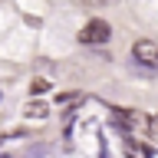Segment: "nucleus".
Instances as JSON below:
<instances>
[{
  "instance_id": "obj_1",
  "label": "nucleus",
  "mask_w": 158,
  "mask_h": 158,
  "mask_svg": "<svg viewBox=\"0 0 158 158\" xmlns=\"http://www.w3.org/2000/svg\"><path fill=\"white\" fill-rule=\"evenodd\" d=\"M112 36V27L106 20H89L86 27L79 30V43H106Z\"/></svg>"
},
{
  "instance_id": "obj_2",
  "label": "nucleus",
  "mask_w": 158,
  "mask_h": 158,
  "mask_svg": "<svg viewBox=\"0 0 158 158\" xmlns=\"http://www.w3.org/2000/svg\"><path fill=\"white\" fill-rule=\"evenodd\" d=\"M132 56H135V63H142V66H158V46L152 40H135Z\"/></svg>"
},
{
  "instance_id": "obj_3",
  "label": "nucleus",
  "mask_w": 158,
  "mask_h": 158,
  "mask_svg": "<svg viewBox=\"0 0 158 158\" xmlns=\"http://www.w3.org/2000/svg\"><path fill=\"white\" fill-rule=\"evenodd\" d=\"M46 115H49L46 102H30V106H27V118H46Z\"/></svg>"
},
{
  "instance_id": "obj_4",
  "label": "nucleus",
  "mask_w": 158,
  "mask_h": 158,
  "mask_svg": "<svg viewBox=\"0 0 158 158\" xmlns=\"http://www.w3.org/2000/svg\"><path fill=\"white\" fill-rule=\"evenodd\" d=\"M46 89H49V79H33V82H30V92H33V96L46 92Z\"/></svg>"
},
{
  "instance_id": "obj_5",
  "label": "nucleus",
  "mask_w": 158,
  "mask_h": 158,
  "mask_svg": "<svg viewBox=\"0 0 158 158\" xmlns=\"http://www.w3.org/2000/svg\"><path fill=\"white\" fill-rule=\"evenodd\" d=\"M148 135H152V138H158V115H152V118H148Z\"/></svg>"
},
{
  "instance_id": "obj_6",
  "label": "nucleus",
  "mask_w": 158,
  "mask_h": 158,
  "mask_svg": "<svg viewBox=\"0 0 158 158\" xmlns=\"http://www.w3.org/2000/svg\"><path fill=\"white\" fill-rule=\"evenodd\" d=\"M82 3H89V7H99V3H115V0H82Z\"/></svg>"
},
{
  "instance_id": "obj_7",
  "label": "nucleus",
  "mask_w": 158,
  "mask_h": 158,
  "mask_svg": "<svg viewBox=\"0 0 158 158\" xmlns=\"http://www.w3.org/2000/svg\"><path fill=\"white\" fill-rule=\"evenodd\" d=\"M0 158H3V155H0Z\"/></svg>"
}]
</instances>
